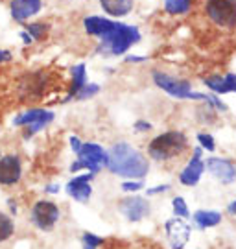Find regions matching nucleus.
<instances>
[{
	"label": "nucleus",
	"instance_id": "obj_1",
	"mask_svg": "<svg viewBox=\"0 0 236 249\" xmlns=\"http://www.w3.org/2000/svg\"><path fill=\"white\" fill-rule=\"evenodd\" d=\"M83 30L89 37L98 39L94 53L102 57H120L142 41L139 26L126 24L118 18L87 15L83 18Z\"/></svg>",
	"mask_w": 236,
	"mask_h": 249
},
{
	"label": "nucleus",
	"instance_id": "obj_2",
	"mask_svg": "<svg viewBox=\"0 0 236 249\" xmlns=\"http://www.w3.org/2000/svg\"><path fill=\"white\" fill-rule=\"evenodd\" d=\"M107 166L113 176L126 179H144L149 172V159L129 142H116L107 150Z\"/></svg>",
	"mask_w": 236,
	"mask_h": 249
},
{
	"label": "nucleus",
	"instance_id": "obj_3",
	"mask_svg": "<svg viewBox=\"0 0 236 249\" xmlns=\"http://www.w3.org/2000/svg\"><path fill=\"white\" fill-rule=\"evenodd\" d=\"M188 137L179 131V129H170L164 133L157 135L149 141L146 153L148 159H153L157 162H166V160L181 157L184 151L188 150Z\"/></svg>",
	"mask_w": 236,
	"mask_h": 249
},
{
	"label": "nucleus",
	"instance_id": "obj_4",
	"mask_svg": "<svg viewBox=\"0 0 236 249\" xmlns=\"http://www.w3.org/2000/svg\"><path fill=\"white\" fill-rule=\"evenodd\" d=\"M151 80L155 83V87L164 90L168 96L175 100H196V102H203L205 100V92H196L192 90V83L183 78H177L172 74L161 71L151 72Z\"/></svg>",
	"mask_w": 236,
	"mask_h": 249
},
{
	"label": "nucleus",
	"instance_id": "obj_5",
	"mask_svg": "<svg viewBox=\"0 0 236 249\" xmlns=\"http://www.w3.org/2000/svg\"><path fill=\"white\" fill-rule=\"evenodd\" d=\"M50 85L48 72L43 69L24 72L17 81V94L22 102H39Z\"/></svg>",
	"mask_w": 236,
	"mask_h": 249
},
{
	"label": "nucleus",
	"instance_id": "obj_6",
	"mask_svg": "<svg viewBox=\"0 0 236 249\" xmlns=\"http://www.w3.org/2000/svg\"><path fill=\"white\" fill-rule=\"evenodd\" d=\"M61 220V209L52 199H37L30 207V222L35 229L50 232Z\"/></svg>",
	"mask_w": 236,
	"mask_h": 249
},
{
	"label": "nucleus",
	"instance_id": "obj_7",
	"mask_svg": "<svg viewBox=\"0 0 236 249\" xmlns=\"http://www.w3.org/2000/svg\"><path fill=\"white\" fill-rule=\"evenodd\" d=\"M205 13L216 26L236 28V0H207Z\"/></svg>",
	"mask_w": 236,
	"mask_h": 249
},
{
	"label": "nucleus",
	"instance_id": "obj_8",
	"mask_svg": "<svg viewBox=\"0 0 236 249\" xmlns=\"http://www.w3.org/2000/svg\"><path fill=\"white\" fill-rule=\"evenodd\" d=\"M76 157L81 160L83 170L94 174V176L100 174L107 166V159H109L107 150L98 142H83L81 144V150L78 151Z\"/></svg>",
	"mask_w": 236,
	"mask_h": 249
},
{
	"label": "nucleus",
	"instance_id": "obj_9",
	"mask_svg": "<svg viewBox=\"0 0 236 249\" xmlns=\"http://www.w3.org/2000/svg\"><path fill=\"white\" fill-rule=\"evenodd\" d=\"M118 211H120V214H122L127 222L139 223L151 214V203H149V199H146V197L137 196V194H129V196L120 199Z\"/></svg>",
	"mask_w": 236,
	"mask_h": 249
},
{
	"label": "nucleus",
	"instance_id": "obj_10",
	"mask_svg": "<svg viewBox=\"0 0 236 249\" xmlns=\"http://www.w3.org/2000/svg\"><path fill=\"white\" fill-rule=\"evenodd\" d=\"M24 168L18 153H4L0 155V187H17L22 179Z\"/></svg>",
	"mask_w": 236,
	"mask_h": 249
},
{
	"label": "nucleus",
	"instance_id": "obj_11",
	"mask_svg": "<svg viewBox=\"0 0 236 249\" xmlns=\"http://www.w3.org/2000/svg\"><path fill=\"white\" fill-rule=\"evenodd\" d=\"M164 234L172 249H184L192 236V227L186 223L184 218H170L164 222Z\"/></svg>",
	"mask_w": 236,
	"mask_h": 249
},
{
	"label": "nucleus",
	"instance_id": "obj_12",
	"mask_svg": "<svg viewBox=\"0 0 236 249\" xmlns=\"http://www.w3.org/2000/svg\"><path fill=\"white\" fill-rule=\"evenodd\" d=\"M9 17L17 24H24L28 20H34L44 9V0H9L8 4Z\"/></svg>",
	"mask_w": 236,
	"mask_h": 249
},
{
	"label": "nucleus",
	"instance_id": "obj_13",
	"mask_svg": "<svg viewBox=\"0 0 236 249\" xmlns=\"http://www.w3.org/2000/svg\"><path fill=\"white\" fill-rule=\"evenodd\" d=\"M55 120V113L52 109H46V107H28L24 111H20L18 115L13 116L11 124L15 127H26L32 124H41L44 127L52 124Z\"/></svg>",
	"mask_w": 236,
	"mask_h": 249
},
{
	"label": "nucleus",
	"instance_id": "obj_14",
	"mask_svg": "<svg viewBox=\"0 0 236 249\" xmlns=\"http://www.w3.org/2000/svg\"><path fill=\"white\" fill-rule=\"evenodd\" d=\"M205 170L221 185H233L236 181V164L227 157H209L205 160Z\"/></svg>",
	"mask_w": 236,
	"mask_h": 249
},
{
	"label": "nucleus",
	"instance_id": "obj_15",
	"mask_svg": "<svg viewBox=\"0 0 236 249\" xmlns=\"http://www.w3.org/2000/svg\"><path fill=\"white\" fill-rule=\"evenodd\" d=\"M201 157H203V150L200 146H196L190 160L184 164V168L179 174V183L183 187H196L201 181L203 174H205V160Z\"/></svg>",
	"mask_w": 236,
	"mask_h": 249
},
{
	"label": "nucleus",
	"instance_id": "obj_16",
	"mask_svg": "<svg viewBox=\"0 0 236 249\" xmlns=\"http://www.w3.org/2000/svg\"><path fill=\"white\" fill-rule=\"evenodd\" d=\"M92 179H94V174H91V172L74 176L70 181H67L65 192H67L74 201H78V203H87L89 199H91V196H92V185H91Z\"/></svg>",
	"mask_w": 236,
	"mask_h": 249
},
{
	"label": "nucleus",
	"instance_id": "obj_17",
	"mask_svg": "<svg viewBox=\"0 0 236 249\" xmlns=\"http://www.w3.org/2000/svg\"><path fill=\"white\" fill-rule=\"evenodd\" d=\"M87 81H89L87 65H85V63H76V65H72V67H70V85H69V90H67V96L61 100L63 104L72 102L74 96L78 94V90L81 89Z\"/></svg>",
	"mask_w": 236,
	"mask_h": 249
},
{
	"label": "nucleus",
	"instance_id": "obj_18",
	"mask_svg": "<svg viewBox=\"0 0 236 249\" xmlns=\"http://www.w3.org/2000/svg\"><path fill=\"white\" fill-rule=\"evenodd\" d=\"M98 6L102 8L105 17L124 18L133 13L135 0H98Z\"/></svg>",
	"mask_w": 236,
	"mask_h": 249
},
{
	"label": "nucleus",
	"instance_id": "obj_19",
	"mask_svg": "<svg viewBox=\"0 0 236 249\" xmlns=\"http://www.w3.org/2000/svg\"><path fill=\"white\" fill-rule=\"evenodd\" d=\"M192 220L198 229H212L221 223V213L219 211H210V209H200L192 214Z\"/></svg>",
	"mask_w": 236,
	"mask_h": 249
},
{
	"label": "nucleus",
	"instance_id": "obj_20",
	"mask_svg": "<svg viewBox=\"0 0 236 249\" xmlns=\"http://www.w3.org/2000/svg\"><path fill=\"white\" fill-rule=\"evenodd\" d=\"M22 30H26L35 43H41V41H44L46 36H48L50 24H48L46 20H28V22L22 24Z\"/></svg>",
	"mask_w": 236,
	"mask_h": 249
},
{
	"label": "nucleus",
	"instance_id": "obj_21",
	"mask_svg": "<svg viewBox=\"0 0 236 249\" xmlns=\"http://www.w3.org/2000/svg\"><path fill=\"white\" fill-rule=\"evenodd\" d=\"M203 85L218 94V96H223V94H229V87H227V81H225V76H219V74H212V76H207L203 78Z\"/></svg>",
	"mask_w": 236,
	"mask_h": 249
},
{
	"label": "nucleus",
	"instance_id": "obj_22",
	"mask_svg": "<svg viewBox=\"0 0 236 249\" xmlns=\"http://www.w3.org/2000/svg\"><path fill=\"white\" fill-rule=\"evenodd\" d=\"M15 220H13V216H9L8 213H4V211H0V244H4V242H8L13 234H15Z\"/></svg>",
	"mask_w": 236,
	"mask_h": 249
},
{
	"label": "nucleus",
	"instance_id": "obj_23",
	"mask_svg": "<svg viewBox=\"0 0 236 249\" xmlns=\"http://www.w3.org/2000/svg\"><path fill=\"white\" fill-rule=\"evenodd\" d=\"M192 8V0H164V11L168 15H186Z\"/></svg>",
	"mask_w": 236,
	"mask_h": 249
},
{
	"label": "nucleus",
	"instance_id": "obj_24",
	"mask_svg": "<svg viewBox=\"0 0 236 249\" xmlns=\"http://www.w3.org/2000/svg\"><path fill=\"white\" fill-rule=\"evenodd\" d=\"M100 90H102V85H98V83H94V81H87V83L78 90V94L74 96V100H78V102L92 100L94 96L100 94Z\"/></svg>",
	"mask_w": 236,
	"mask_h": 249
},
{
	"label": "nucleus",
	"instance_id": "obj_25",
	"mask_svg": "<svg viewBox=\"0 0 236 249\" xmlns=\"http://www.w3.org/2000/svg\"><path fill=\"white\" fill-rule=\"evenodd\" d=\"M203 104H207V106L212 107V109H214V111H218V113H227L229 111L227 104L219 98L218 94H214V92H205V100H203Z\"/></svg>",
	"mask_w": 236,
	"mask_h": 249
},
{
	"label": "nucleus",
	"instance_id": "obj_26",
	"mask_svg": "<svg viewBox=\"0 0 236 249\" xmlns=\"http://www.w3.org/2000/svg\"><path fill=\"white\" fill-rule=\"evenodd\" d=\"M172 211H174V216L177 218H190V211H188V205L184 201L183 196H175L172 199Z\"/></svg>",
	"mask_w": 236,
	"mask_h": 249
},
{
	"label": "nucleus",
	"instance_id": "obj_27",
	"mask_svg": "<svg viewBox=\"0 0 236 249\" xmlns=\"http://www.w3.org/2000/svg\"><path fill=\"white\" fill-rule=\"evenodd\" d=\"M198 144H200V148H201L203 151H209V153H214L216 151V141H214V137L210 133H205V131H201V133H198Z\"/></svg>",
	"mask_w": 236,
	"mask_h": 249
},
{
	"label": "nucleus",
	"instance_id": "obj_28",
	"mask_svg": "<svg viewBox=\"0 0 236 249\" xmlns=\"http://www.w3.org/2000/svg\"><path fill=\"white\" fill-rule=\"evenodd\" d=\"M120 188L126 194H137L140 190H144V181L142 179H126L120 185Z\"/></svg>",
	"mask_w": 236,
	"mask_h": 249
},
{
	"label": "nucleus",
	"instance_id": "obj_29",
	"mask_svg": "<svg viewBox=\"0 0 236 249\" xmlns=\"http://www.w3.org/2000/svg\"><path fill=\"white\" fill-rule=\"evenodd\" d=\"M81 244H87V246H92V248L98 249L100 246L105 244V238H102V236H98V234H94V232L91 231H85L81 234Z\"/></svg>",
	"mask_w": 236,
	"mask_h": 249
},
{
	"label": "nucleus",
	"instance_id": "obj_30",
	"mask_svg": "<svg viewBox=\"0 0 236 249\" xmlns=\"http://www.w3.org/2000/svg\"><path fill=\"white\" fill-rule=\"evenodd\" d=\"M170 188H172V185H168V183H163V185H157V187H149V188H146V196L166 194V192H170Z\"/></svg>",
	"mask_w": 236,
	"mask_h": 249
},
{
	"label": "nucleus",
	"instance_id": "obj_31",
	"mask_svg": "<svg viewBox=\"0 0 236 249\" xmlns=\"http://www.w3.org/2000/svg\"><path fill=\"white\" fill-rule=\"evenodd\" d=\"M133 129H135V133H148V131L153 129V124L148 122V120H137L133 124Z\"/></svg>",
	"mask_w": 236,
	"mask_h": 249
},
{
	"label": "nucleus",
	"instance_id": "obj_32",
	"mask_svg": "<svg viewBox=\"0 0 236 249\" xmlns=\"http://www.w3.org/2000/svg\"><path fill=\"white\" fill-rule=\"evenodd\" d=\"M148 59V55H137V53H126L124 55V61L129 63V65H140V63H146Z\"/></svg>",
	"mask_w": 236,
	"mask_h": 249
},
{
	"label": "nucleus",
	"instance_id": "obj_33",
	"mask_svg": "<svg viewBox=\"0 0 236 249\" xmlns=\"http://www.w3.org/2000/svg\"><path fill=\"white\" fill-rule=\"evenodd\" d=\"M81 144H83V141L79 137H76V135H70L69 137V146L74 155H78V151L81 150Z\"/></svg>",
	"mask_w": 236,
	"mask_h": 249
},
{
	"label": "nucleus",
	"instance_id": "obj_34",
	"mask_svg": "<svg viewBox=\"0 0 236 249\" xmlns=\"http://www.w3.org/2000/svg\"><path fill=\"white\" fill-rule=\"evenodd\" d=\"M13 52L11 50H8V48H0V67L2 65H8V63L13 61Z\"/></svg>",
	"mask_w": 236,
	"mask_h": 249
},
{
	"label": "nucleus",
	"instance_id": "obj_35",
	"mask_svg": "<svg viewBox=\"0 0 236 249\" xmlns=\"http://www.w3.org/2000/svg\"><path fill=\"white\" fill-rule=\"evenodd\" d=\"M43 192L48 194V196H57V194L61 192V185H57V183H48V185L43 188Z\"/></svg>",
	"mask_w": 236,
	"mask_h": 249
},
{
	"label": "nucleus",
	"instance_id": "obj_36",
	"mask_svg": "<svg viewBox=\"0 0 236 249\" xmlns=\"http://www.w3.org/2000/svg\"><path fill=\"white\" fill-rule=\"evenodd\" d=\"M6 203H8V209H9L8 214L15 218V216L18 214V203H17V199H15V197H8V199H6Z\"/></svg>",
	"mask_w": 236,
	"mask_h": 249
},
{
	"label": "nucleus",
	"instance_id": "obj_37",
	"mask_svg": "<svg viewBox=\"0 0 236 249\" xmlns=\"http://www.w3.org/2000/svg\"><path fill=\"white\" fill-rule=\"evenodd\" d=\"M18 39L22 41V45L24 46H34L35 45V41L32 39V36L28 34L26 30H20V32H18Z\"/></svg>",
	"mask_w": 236,
	"mask_h": 249
},
{
	"label": "nucleus",
	"instance_id": "obj_38",
	"mask_svg": "<svg viewBox=\"0 0 236 249\" xmlns=\"http://www.w3.org/2000/svg\"><path fill=\"white\" fill-rule=\"evenodd\" d=\"M227 213L233 214V216H236V199H233V201L227 205Z\"/></svg>",
	"mask_w": 236,
	"mask_h": 249
},
{
	"label": "nucleus",
	"instance_id": "obj_39",
	"mask_svg": "<svg viewBox=\"0 0 236 249\" xmlns=\"http://www.w3.org/2000/svg\"><path fill=\"white\" fill-rule=\"evenodd\" d=\"M81 248L83 249H96V248H92V246H87V244H81Z\"/></svg>",
	"mask_w": 236,
	"mask_h": 249
}]
</instances>
